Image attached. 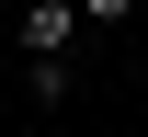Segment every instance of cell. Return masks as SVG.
<instances>
[{
	"label": "cell",
	"instance_id": "obj_1",
	"mask_svg": "<svg viewBox=\"0 0 148 137\" xmlns=\"http://www.w3.org/2000/svg\"><path fill=\"white\" fill-rule=\"evenodd\" d=\"M80 46V0H23V57H69Z\"/></svg>",
	"mask_w": 148,
	"mask_h": 137
},
{
	"label": "cell",
	"instance_id": "obj_2",
	"mask_svg": "<svg viewBox=\"0 0 148 137\" xmlns=\"http://www.w3.org/2000/svg\"><path fill=\"white\" fill-rule=\"evenodd\" d=\"M23 92H34V103H69V92H80V69H69V57H34V69H23Z\"/></svg>",
	"mask_w": 148,
	"mask_h": 137
},
{
	"label": "cell",
	"instance_id": "obj_3",
	"mask_svg": "<svg viewBox=\"0 0 148 137\" xmlns=\"http://www.w3.org/2000/svg\"><path fill=\"white\" fill-rule=\"evenodd\" d=\"M125 12H137V0H80V23H125Z\"/></svg>",
	"mask_w": 148,
	"mask_h": 137
}]
</instances>
